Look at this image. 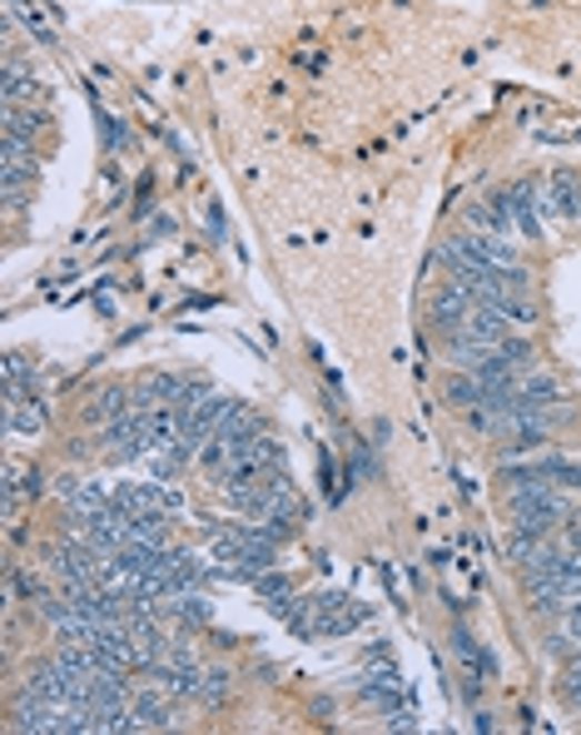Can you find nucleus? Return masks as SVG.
<instances>
[{"mask_svg": "<svg viewBox=\"0 0 581 735\" xmlns=\"http://www.w3.org/2000/svg\"><path fill=\"white\" fill-rule=\"evenodd\" d=\"M164 696H169V691H164ZM164 696H154V691L130 696V731H169V726H179L174 706H169Z\"/></svg>", "mask_w": 581, "mask_h": 735, "instance_id": "5", "label": "nucleus"}, {"mask_svg": "<svg viewBox=\"0 0 581 735\" xmlns=\"http://www.w3.org/2000/svg\"><path fill=\"white\" fill-rule=\"evenodd\" d=\"M472 304H478V298H472L468 289H462L458 279H442L438 289H432V304H428V328L438 338H448V334H458L462 328V318L472 314Z\"/></svg>", "mask_w": 581, "mask_h": 735, "instance_id": "3", "label": "nucleus"}, {"mask_svg": "<svg viewBox=\"0 0 581 735\" xmlns=\"http://www.w3.org/2000/svg\"><path fill=\"white\" fill-rule=\"evenodd\" d=\"M562 622H567V626H581V592L572 596V606H567V616H562Z\"/></svg>", "mask_w": 581, "mask_h": 735, "instance_id": "9", "label": "nucleus"}, {"mask_svg": "<svg viewBox=\"0 0 581 735\" xmlns=\"http://www.w3.org/2000/svg\"><path fill=\"white\" fill-rule=\"evenodd\" d=\"M442 393H448L452 408H482V403H488V383H482L478 373H468V368L452 373L448 388H442Z\"/></svg>", "mask_w": 581, "mask_h": 735, "instance_id": "7", "label": "nucleus"}, {"mask_svg": "<svg viewBox=\"0 0 581 735\" xmlns=\"http://www.w3.org/2000/svg\"><path fill=\"white\" fill-rule=\"evenodd\" d=\"M537 179H517V185H507L492 195V205L502 209L507 229H512V239H542V209H537Z\"/></svg>", "mask_w": 581, "mask_h": 735, "instance_id": "2", "label": "nucleus"}, {"mask_svg": "<svg viewBox=\"0 0 581 735\" xmlns=\"http://www.w3.org/2000/svg\"><path fill=\"white\" fill-rule=\"evenodd\" d=\"M507 517H512V532H537V537H552L572 522V497L562 487L542 483V487H517L507 493Z\"/></svg>", "mask_w": 581, "mask_h": 735, "instance_id": "1", "label": "nucleus"}, {"mask_svg": "<svg viewBox=\"0 0 581 735\" xmlns=\"http://www.w3.org/2000/svg\"><path fill=\"white\" fill-rule=\"evenodd\" d=\"M537 209L542 219H581V175H552L537 189Z\"/></svg>", "mask_w": 581, "mask_h": 735, "instance_id": "4", "label": "nucleus"}, {"mask_svg": "<svg viewBox=\"0 0 581 735\" xmlns=\"http://www.w3.org/2000/svg\"><path fill=\"white\" fill-rule=\"evenodd\" d=\"M84 413H90V423H114V418H124V413H134V398L124 383H110V388L94 393V403Z\"/></svg>", "mask_w": 581, "mask_h": 735, "instance_id": "6", "label": "nucleus"}, {"mask_svg": "<svg viewBox=\"0 0 581 735\" xmlns=\"http://www.w3.org/2000/svg\"><path fill=\"white\" fill-rule=\"evenodd\" d=\"M26 90H30L26 70H20L16 60H10V66H6V105H20V100H26Z\"/></svg>", "mask_w": 581, "mask_h": 735, "instance_id": "8", "label": "nucleus"}]
</instances>
